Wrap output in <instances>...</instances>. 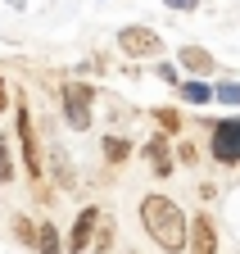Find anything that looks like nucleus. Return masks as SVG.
<instances>
[{"label": "nucleus", "instance_id": "nucleus-1", "mask_svg": "<svg viewBox=\"0 0 240 254\" xmlns=\"http://www.w3.org/2000/svg\"><path fill=\"white\" fill-rule=\"evenodd\" d=\"M141 227L145 236L154 241L168 254H182L186 250V232H191V218L182 213V204L168 200V195H145L141 200Z\"/></svg>", "mask_w": 240, "mask_h": 254}, {"label": "nucleus", "instance_id": "nucleus-2", "mask_svg": "<svg viewBox=\"0 0 240 254\" xmlns=\"http://www.w3.org/2000/svg\"><path fill=\"white\" fill-rule=\"evenodd\" d=\"M118 50H123L127 59H159L163 41H159V32L154 27H145V23H127V27H118Z\"/></svg>", "mask_w": 240, "mask_h": 254}, {"label": "nucleus", "instance_id": "nucleus-3", "mask_svg": "<svg viewBox=\"0 0 240 254\" xmlns=\"http://www.w3.org/2000/svg\"><path fill=\"white\" fill-rule=\"evenodd\" d=\"M91 100H96V91L86 82H68L64 86V123L73 132H86V127H91Z\"/></svg>", "mask_w": 240, "mask_h": 254}, {"label": "nucleus", "instance_id": "nucleus-4", "mask_svg": "<svg viewBox=\"0 0 240 254\" xmlns=\"http://www.w3.org/2000/svg\"><path fill=\"white\" fill-rule=\"evenodd\" d=\"M14 127H18V150H23V164H27V177H32V182H41L46 164H41V150H37V132H32V114H27V109H18Z\"/></svg>", "mask_w": 240, "mask_h": 254}, {"label": "nucleus", "instance_id": "nucleus-5", "mask_svg": "<svg viewBox=\"0 0 240 254\" xmlns=\"http://www.w3.org/2000/svg\"><path fill=\"white\" fill-rule=\"evenodd\" d=\"M213 159L218 164H240V118H222L213 127Z\"/></svg>", "mask_w": 240, "mask_h": 254}, {"label": "nucleus", "instance_id": "nucleus-6", "mask_svg": "<svg viewBox=\"0 0 240 254\" xmlns=\"http://www.w3.org/2000/svg\"><path fill=\"white\" fill-rule=\"evenodd\" d=\"M186 250H191V254H218V227H213V218H208V213H195V218H191Z\"/></svg>", "mask_w": 240, "mask_h": 254}, {"label": "nucleus", "instance_id": "nucleus-7", "mask_svg": "<svg viewBox=\"0 0 240 254\" xmlns=\"http://www.w3.org/2000/svg\"><path fill=\"white\" fill-rule=\"evenodd\" d=\"M96 222H100V209H96V204H86V209L77 213V222H73V232H68V250H73V254H82L86 245H91Z\"/></svg>", "mask_w": 240, "mask_h": 254}, {"label": "nucleus", "instance_id": "nucleus-8", "mask_svg": "<svg viewBox=\"0 0 240 254\" xmlns=\"http://www.w3.org/2000/svg\"><path fill=\"white\" fill-rule=\"evenodd\" d=\"M177 64H182L191 77H208V73L218 68V59L208 55L204 46H182V50H177Z\"/></svg>", "mask_w": 240, "mask_h": 254}, {"label": "nucleus", "instance_id": "nucleus-9", "mask_svg": "<svg viewBox=\"0 0 240 254\" xmlns=\"http://www.w3.org/2000/svg\"><path fill=\"white\" fill-rule=\"evenodd\" d=\"M141 154L149 159V164H154V173H159V177H168V173H172V159H168V132H159V136H149Z\"/></svg>", "mask_w": 240, "mask_h": 254}, {"label": "nucleus", "instance_id": "nucleus-10", "mask_svg": "<svg viewBox=\"0 0 240 254\" xmlns=\"http://www.w3.org/2000/svg\"><path fill=\"white\" fill-rule=\"evenodd\" d=\"M50 168H54V182L59 186H73L77 177H73V164H68V150L64 145H50Z\"/></svg>", "mask_w": 240, "mask_h": 254}, {"label": "nucleus", "instance_id": "nucleus-11", "mask_svg": "<svg viewBox=\"0 0 240 254\" xmlns=\"http://www.w3.org/2000/svg\"><path fill=\"white\" fill-rule=\"evenodd\" d=\"M32 250H37V254H64V245H59V232H54V222H41V227H37Z\"/></svg>", "mask_w": 240, "mask_h": 254}, {"label": "nucleus", "instance_id": "nucleus-12", "mask_svg": "<svg viewBox=\"0 0 240 254\" xmlns=\"http://www.w3.org/2000/svg\"><path fill=\"white\" fill-rule=\"evenodd\" d=\"M177 86H182V100H186V105H208V100H213V86H208V82H199V77L177 82Z\"/></svg>", "mask_w": 240, "mask_h": 254}, {"label": "nucleus", "instance_id": "nucleus-13", "mask_svg": "<svg viewBox=\"0 0 240 254\" xmlns=\"http://www.w3.org/2000/svg\"><path fill=\"white\" fill-rule=\"evenodd\" d=\"M127 154H132V141L127 136H113V132L104 136V159H109V164H123Z\"/></svg>", "mask_w": 240, "mask_h": 254}, {"label": "nucleus", "instance_id": "nucleus-14", "mask_svg": "<svg viewBox=\"0 0 240 254\" xmlns=\"http://www.w3.org/2000/svg\"><path fill=\"white\" fill-rule=\"evenodd\" d=\"M9 182H14V145L0 132V186H9Z\"/></svg>", "mask_w": 240, "mask_h": 254}, {"label": "nucleus", "instance_id": "nucleus-15", "mask_svg": "<svg viewBox=\"0 0 240 254\" xmlns=\"http://www.w3.org/2000/svg\"><path fill=\"white\" fill-rule=\"evenodd\" d=\"M113 250V222H96V254Z\"/></svg>", "mask_w": 240, "mask_h": 254}, {"label": "nucleus", "instance_id": "nucleus-16", "mask_svg": "<svg viewBox=\"0 0 240 254\" xmlns=\"http://www.w3.org/2000/svg\"><path fill=\"white\" fill-rule=\"evenodd\" d=\"M154 123L163 127V132H182V114L177 109H154Z\"/></svg>", "mask_w": 240, "mask_h": 254}, {"label": "nucleus", "instance_id": "nucleus-17", "mask_svg": "<svg viewBox=\"0 0 240 254\" xmlns=\"http://www.w3.org/2000/svg\"><path fill=\"white\" fill-rule=\"evenodd\" d=\"M14 236H18L23 245H32V241H37V227H32V218H23V213H18V218H14Z\"/></svg>", "mask_w": 240, "mask_h": 254}, {"label": "nucleus", "instance_id": "nucleus-18", "mask_svg": "<svg viewBox=\"0 0 240 254\" xmlns=\"http://www.w3.org/2000/svg\"><path fill=\"white\" fill-rule=\"evenodd\" d=\"M213 100H222V105H240V82H222V86L213 91Z\"/></svg>", "mask_w": 240, "mask_h": 254}, {"label": "nucleus", "instance_id": "nucleus-19", "mask_svg": "<svg viewBox=\"0 0 240 254\" xmlns=\"http://www.w3.org/2000/svg\"><path fill=\"white\" fill-rule=\"evenodd\" d=\"M154 77H159V82H168V86L182 82V77H177V64H154Z\"/></svg>", "mask_w": 240, "mask_h": 254}, {"label": "nucleus", "instance_id": "nucleus-20", "mask_svg": "<svg viewBox=\"0 0 240 254\" xmlns=\"http://www.w3.org/2000/svg\"><path fill=\"white\" fill-rule=\"evenodd\" d=\"M168 9H177V14H191V9H199V0H163Z\"/></svg>", "mask_w": 240, "mask_h": 254}, {"label": "nucleus", "instance_id": "nucleus-21", "mask_svg": "<svg viewBox=\"0 0 240 254\" xmlns=\"http://www.w3.org/2000/svg\"><path fill=\"white\" fill-rule=\"evenodd\" d=\"M177 159H182V164H195V159H199V150L186 141V145H177Z\"/></svg>", "mask_w": 240, "mask_h": 254}, {"label": "nucleus", "instance_id": "nucleus-22", "mask_svg": "<svg viewBox=\"0 0 240 254\" xmlns=\"http://www.w3.org/2000/svg\"><path fill=\"white\" fill-rule=\"evenodd\" d=\"M9 109V86H5V77H0V114Z\"/></svg>", "mask_w": 240, "mask_h": 254}]
</instances>
